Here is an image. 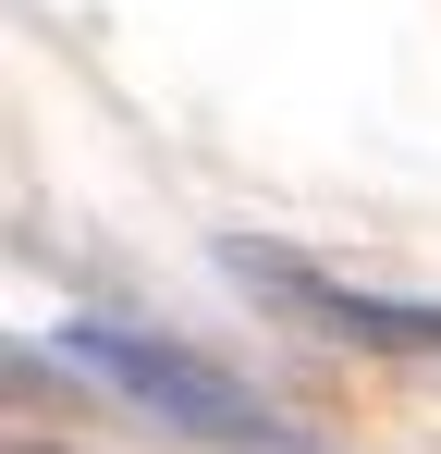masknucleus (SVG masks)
Wrapping results in <instances>:
<instances>
[{
  "label": "nucleus",
  "mask_w": 441,
  "mask_h": 454,
  "mask_svg": "<svg viewBox=\"0 0 441 454\" xmlns=\"http://www.w3.org/2000/svg\"><path fill=\"white\" fill-rule=\"evenodd\" d=\"M50 356L86 369V380H111V405H135V418H159V430H184V442H209V454H319L270 393H245L233 369H209V356L172 344V332H135V319H62Z\"/></svg>",
  "instance_id": "nucleus-1"
},
{
  "label": "nucleus",
  "mask_w": 441,
  "mask_h": 454,
  "mask_svg": "<svg viewBox=\"0 0 441 454\" xmlns=\"http://www.w3.org/2000/svg\"><path fill=\"white\" fill-rule=\"evenodd\" d=\"M220 258H233L245 283H270L306 332H344V344H368V356H441V307L429 295H356V283L306 270V258H282V246H220Z\"/></svg>",
  "instance_id": "nucleus-2"
},
{
  "label": "nucleus",
  "mask_w": 441,
  "mask_h": 454,
  "mask_svg": "<svg viewBox=\"0 0 441 454\" xmlns=\"http://www.w3.org/2000/svg\"><path fill=\"white\" fill-rule=\"evenodd\" d=\"M25 454H50V442H25Z\"/></svg>",
  "instance_id": "nucleus-3"
}]
</instances>
